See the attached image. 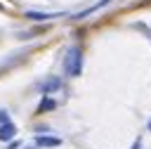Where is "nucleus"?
<instances>
[{
	"label": "nucleus",
	"instance_id": "39448f33",
	"mask_svg": "<svg viewBox=\"0 0 151 149\" xmlns=\"http://www.w3.org/2000/svg\"><path fill=\"white\" fill-rule=\"evenodd\" d=\"M54 17H61V14L59 12H54V14H50V12H35V9L26 12V19H31V21H47V19H54Z\"/></svg>",
	"mask_w": 151,
	"mask_h": 149
},
{
	"label": "nucleus",
	"instance_id": "20e7f679",
	"mask_svg": "<svg viewBox=\"0 0 151 149\" xmlns=\"http://www.w3.org/2000/svg\"><path fill=\"white\" fill-rule=\"evenodd\" d=\"M14 135H17V125L12 121L0 123V142H9V140H14Z\"/></svg>",
	"mask_w": 151,
	"mask_h": 149
},
{
	"label": "nucleus",
	"instance_id": "6e6552de",
	"mask_svg": "<svg viewBox=\"0 0 151 149\" xmlns=\"http://www.w3.org/2000/svg\"><path fill=\"white\" fill-rule=\"evenodd\" d=\"M132 149H142V140H137V142L132 144Z\"/></svg>",
	"mask_w": 151,
	"mask_h": 149
},
{
	"label": "nucleus",
	"instance_id": "7ed1b4c3",
	"mask_svg": "<svg viewBox=\"0 0 151 149\" xmlns=\"http://www.w3.org/2000/svg\"><path fill=\"white\" fill-rule=\"evenodd\" d=\"M59 144H61V137H57V135H38L35 137V147H42V149L59 147Z\"/></svg>",
	"mask_w": 151,
	"mask_h": 149
},
{
	"label": "nucleus",
	"instance_id": "f257e3e1",
	"mask_svg": "<svg viewBox=\"0 0 151 149\" xmlns=\"http://www.w3.org/2000/svg\"><path fill=\"white\" fill-rule=\"evenodd\" d=\"M64 73L71 76V78H76V76L83 73V50H80L78 45H73V47L66 50V57H64Z\"/></svg>",
	"mask_w": 151,
	"mask_h": 149
},
{
	"label": "nucleus",
	"instance_id": "f03ea898",
	"mask_svg": "<svg viewBox=\"0 0 151 149\" xmlns=\"http://www.w3.org/2000/svg\"><path fill=\"white\" fill-rule=\"evenodd\" d=\"M61 78L59 76H50V78H45L42 83H38V90H40V95H52V92H57V90H61Z\"/></svg>",
	"mask_w": 151,
	"mask_h": 149
},
{
	"label": "nucleus",
	"instance_id": "1a4fd4ad",
	"mask_svg": "<svg viewBox=\"0 0 151 149\" xmlns=\"http://www.w3.org/2000/svg\"><path fill=\"white\" fill-rule=\"evenodd\" d=\"M149 130H151V118H149Z\"/></svg>",
	"mask_w": 151,
	"mask_h": 149
},
{
	"label": "nucleus",
	"instance_id": "423d86ee",
	"mask_svg": "<svg viewBox=\"0 0 151 149\" xmlns=\"http://www.w3.org/2000/svg\"><path fill=\"white\" fill-rule=\"evenodd\" d=\"M54 106H57V102H54L50 95H42V99H40V104H38L35 111H38V114H45V111H52Z\"/></svg>",
	"mask_w": 151,
	"mask_h": 149
},
{
	"label": "nucleus",
	"instance_id": "0eeeda50",
	"mask_svg": "<svg viewBox=\"0 0 151 149\" xmlns=\"http://www.w3.org/2000/svg\"><path fill=\"white\" fill-rule=\"evenodd\" d=\"M7 121H9V116H7V111H2V109H0V123H7Z\"/></svg>",
	"mask_w": 151,
	"mask_h": 149
},
{
	"label": "nucleus",
	"instance_id": "9d476101",
	"mask_svg": "<svg viewBox=\"0 0 151 149\" xmlns=\"http://www.w3.org/2000/svg\"><path fill=\"white\" fill-rule=\"evenodd\" d=\"M28 149H33V147H28Z\"/></svg>",
	"mask_w": 151,
	"mask_h": 149
}]
</instances>
